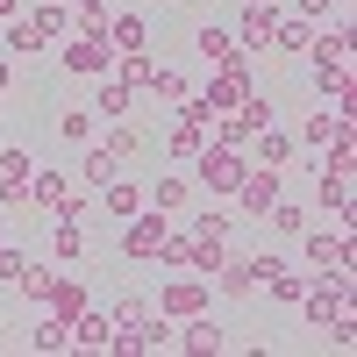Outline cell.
<instances>
[{
  "instance_id": "cell-1",
  "label": "cell",
  "mask_w": 357,
  "mask_h": 357,
  "mask_svg": "<svg viewBox=\"0 0 357 357\" xmlns=\"http://www.w3.org/2000/svg\"><path fill=\"white\" fill-rule=\"evenodd\" d=\"M243 172H250V158L236 151V143H200V158H193V186H207L215 200H229L236 186H243Z\"/></svg>"
},
{
  "instance_id": "cell-2",
  "label": "cell",
  "mask_w": 357,
  "mask_h": 357,
  "mask_svg": "<svg viewBox=\"0 0 357 357\" xmlns=\"http://www.w3.org/2000/svg\"><path fill=\"white\" fill-rule=\"evenodd\" d=\"M57 72H65V79H100V72H114V43H107V29H72L65 50H57Z\"/></svg>"
},
{
  "instance_id": "cell-3",
  "label": "cell",
  "mask_w": 357,
  "mask_h": 357,
  "mask_svg": "<svg viewBox=\"0 0 357 357\" xmlns=\"http://www.w3.org/2000/svg\"><path fill=\"white\" fill-rule=\"evenodd\" d=\"M279 193H286V172L250 165V172H243V186H236V222H264V207H272Z\"/></svg>"
},
{
  "instance_id": "cell-4",
  "label": "cell",
  "mask_w": 357,
  "mask_h": 357,
  "mask_svg": "<svg viewBox=\"0 0 357 357\" xmlns=\"http://www.w3.org/2000/svg\"><path fill=\"white\" fill-rule=\"evenodd\" d=\"M165 229H172V215H158V207H136L129 229H122V257H129V264H158Z\"/></svg>"
},
{
  "instance_id": "cell-5",
  "label": "cell",
  "mask_w": 357,
  "mask_h": 357,
  "mask_svg": "<svg viewBox=\"0 0 357 357\" xmlns=\"http://www.w3.org/2000/svg\"><path fill=\"white\" fill-rule=\"evenodd\" d=\"M301 257L314 272H350V229H301Z\"/></svg>"
},
{
  "instance_id": "cell-6",
  "label": "cell",
  "mask_w": 357,
  "mask_h": 357,
  "mask_svg": "<svg viewBox=\"0 0 357 357\" xmlns=\"http://www.w3.org/2000/svg\"><path fill=\"white\" fill-rule=\"evenodd\" d=\"M207 301H215V286H207L200 272H193V279H165V286H158V314H165V321H186V314H200Z\"/></svg>"
},
{
  "instance_id": "cell-7",
  "label": "cell",
  "mask_w": 357,
  "mask_h": 357,
  "mask_svg": "<svg viewBox=\"0 0 357 357\" xmlns=\"http://www.w3.org/2000/svg\"><path fill=\"white\" fill-rule=\"evenodd\" d=\"M314 207H321L336 229H350V222H357V207H350V172L321 165V172H314Z\"/></svg>"
},
{
  "instance_id": "cell-8",
  "label": "cell",
  "mask_w": 357,
  "mask_h": 357,
  "mask_svg": "<svg viewBox=\"0 0 357 357\" xmlns=\"http://www.w3.org/2000/svg\"><path fill=\"white\" fill-rule=\"evenodd\" d=\"M186 200H193V178L186 172H158L151 186H143V207H158V215H186Z\"/></svg>"
},
{
  "instance_id": "cell-9",
  "label": "cell",
  "mask_w": 357,
  "mask_h": 357,
  "mask_svg": "<svg viewBox=\"0 0 357 357\" xmlns=\"http://www.w3.org/2000/svg\"><path fill=\"white\" fill-rule=\"evenodd\" d=\"M272 29H279V0H272V8L243 0V15H236V43H243V50H272Z\"/></svg>"
},
{
  "instance_id": "cell-10",
  "label": "cell",
  "mask_w": 357,
  "mask_h": 357,
  "mask_svg": "<svg viewBox=\"0 0 357 357\" xmlns=\"http://www.w3.org/2000/svg\"><path fill=\"white\" fill-rule=\"evenodd\" d=\"M136 114V86H122L114 72H100V93H93V122H129Z\"/></svg>"
},
{
  "instance_id": "cell-11",
  "label": "cell",
  "mask_w": 357,
  "mask_h": 357,
  "mask_svg": "<svg viewBox=\"0 0 357 357\" xmlns=\"http://www.w3.org/2000/svg\"><path fill=\"white\" fill-rule=\"evenodd\" d=\"M172 343L178 350H229V329L200 307V314H186V329H172Z\"/></svg>"
},
{
  "instance_id": "cell-12",
  "label": "cell",
  "mask_w": 357,
  "mask_h": 357,
  "mask_svg": "<svg viewBox=\"0 0 357 357\" xmlns=\"http://www.w3.org/2000/svg\"><path fill=\"white\" fill-rule=\"evenodd\" d=\"M72 343L79 350H114V314L107 307H79L72 314Z\"/></svg>"
},
{
  "instance_id": "cell-13",
  "label": "cell",
  "mask_w": 357,
  "mask_h": 357,
  "mask_svg": "<svg viewBox=\"0 0 357 357\" xmlns=\"http://www.w3.org/2000/svg\"><path fill=\"white\" fill-rule=\"evenodd\" d=\"M193 50L207 57V65H236V57H243L236 29H222V22H200V29H193Z\"/></svg>"
},
{
  "instance_id": "cell-14",
  "label": "cell",
  "mask_w": 357,
  "mask_h": 357,
  "mask_svg": "<svg viewBox=\"0 0 357 357\" xmlns=\"http://www.w3.org/2000/svg\"><path fill=\"white\" fill-rule=\"evenodd\" d=\"M114 172H122V158H114L107 143H79V186H86V193H100Z\"/></svg>"
},
{
  "instance_id": "cell-15",
  "label": "cell",
  "mask_w": 357,
  "mask_h": 357,
  "mask_svg": "<svg viewBox=\"0 0 357 357\" xmlns=\"http://www.w3.org/2000/svg\"><path fill=\"white\" fill-rule=\"evenodd\" d=\"M293 151H301V143H293L286 129H272V122H264V129L250 136V165H272V172H286V165H293Z\"/></svg>"
},
{
  "instance_id": "cell-16",
  "label": "cell",
  "mask_w": 357,
  "mask_h": 357,
  "mask_svg": "<svg viewBox=\"0 0 357 357\" xmlns=\"http://www.w3.org/2000/svg\"><path fill=\"white\" fill-rule=\"evenodd\" d=\"M93 200H100V215H114V222H129L136 207H143V186H136V178H122V172H114L107 186L93 193Z\"/></svg>"
},
{
  "instance_id": "cell-17",
  "label": "cell",
  "mask_w": 357,
  "mask_h": 357,
  "mask_svg": "<svg viewBox=\"0 0 357 357\" xmlns=\"http://www.w3.org/2000/svg\"><path fill=\"white\" fill-rule=\"evenodd\" d=\"M22 15H29V29H36L43 43L72 36V8H65V0H36V8H22Z\"/></svg>"
},
{
  "instance_id": "cell-18",
  "label": "cell",
  "mask_w": 357,
  "mask_h": 357,
  "mask_svg": "<svg viewBox=\"0 0 357 357\" xmlns=\"http://www.w3.org/2000/svg\"><path fill=\"white\" fill-rule=\"evenodd\" d=\"M65 193H72V178L57 172V165H43V172H29V207H36V215H50V207L65 200Z\"/></svg>"
},
{
  "instance_id": "cell-19",
  "label": "cell",
  "mask_w": 357,
  "mask_h": 357,
  "mask_svg": "<svg viewBox=\"0 0 357 357\" xmlns=\"http://www.w3.org/2000/svg\"><path fill=\"white\" fill-rule=\"evenodd\" d=\"M200 143H207V129H200V122H186V114H178V122L165 129V158L193 165V158H200Z\"/></svg>"
},
{
  "instance_id": "cell-20",
  "label": "cell",
  "mask_w": 357,
  "mask_h": 357,
  "mask_svg": "<svg viewBox=\"0 0 357 357\" xmlns=\"http://www.w3.org/2000/svg\"><path fill=\"white\" fill-rule=\"evenodd\" d=\"M107 43L114 50H151V22L143 15H107Z\"/></svg>"
},
{
  "instance_id": "cell-21",
  "label": "cell",
  "mask_w": 357,
  "mask_h": 357,
  "mask_svg": "<svg viewBox=\"0 0 357 357\" xmlns=\"http://www.w3.org/2000/svg\"><path fill=\"white\" fill-rule=\"evenodd\" d=\"M307 222H314V215H307V207H301V200H286V193H279L272 207H264V229H272V236H301Z\"/></svg>"
},
{
  "instance_id": "cell-22",
  "label": "cell",
  "mask_w": 357,
  "mask_h": 357,
  "mask_svg": "<svg viewBox=\"0 0 357 357\" xmlns=\"http://www.w3.org/2000/svg\"><path fill=\"white\" fill-rule=\"evenodd\" d=\"M215 293H222V301H250V293H257V279L243 272V257H236V250L222 257V272H215Z\"/></svg>"
},
{
  "instance_id": "cell-23",
  "label": "cell",
  "mask_w": 357,
  "mask_h": 357,
  "mask_svg": "<svg viewBox=\"0 0 357 357\" xmlns=\"http://www.w3.org/2000/svg\"><path fill=\"white\" fill-rule=\"evenodd\" d=\"M236 229H243V222H236L229 207H200V215H193V236H200V243H229Z\"/></svg>"
},
{
  "instance_id": "cell-24",
  "label": "cell",
  "mask_w": 357,
  "mask_h": 357,
  "mask_svg": "<svg viewBox=\"0 0 357 357\" xmlns=\"http://www.w3.org/2000/svg\"><path fill=\"white\" fill-rule=\"evenodd\" d=\"M343 122H350V114H336V107H314L307 122H301V136H293V143H307V151H321V143H329V136H336Z\"/></svg>"
},
{
  "instance_id": "cell-25",
  "label": "cell",
  "mask_w": 357,
  "mask_h": 357,
  "mask_svg": "<svg viewBox=\"0 0 357 357\" xmlns=\"http://www.w3.org/2000/svg\"><path fill=\"white\" fill-rule=\"evenodd\" d=\"M57 136H65L72 151H79V143H93V107H79V100L57 107Z\"/></svg>"
},
{
  "instance_id": "cell-26",
  "label": "cell",
  "mask_w": 357,
  "mask_h": 357,
  "mask_svg": "<svg viewBox=\"0 0 357 357\" xmlns=\"http://www.w3.org/2000/svg\"><path fill=\"white\" fill-rule=\"evenodd\" d=\"M158 264H172V272H193V229H165Z\"/></svg>"
},
{
  "instance_id": "cell-27",
  "label": "cell",
  "mask_w": 357,
  "mask_h": 357,
  "mask_svg": "<svg viewBox=\"0 0 357 357\" xmlns=\"http://www.w3.org/2000/svg\"><path fill=\"white\" fill-rule=\"evenodd\" d=\"M65 343H72V321L43 307V321H36V329H29V350H65Z\"/></svg>"
},
{
  "instance_id": "cell-28",
  "label": "cell",
  "mask_w": 357,
  "mask_h": 357,
  "mask_svg": "<svg viewBox=\"0 0 357 357\" xmlns=\"http://www.w3.org/2000/svg\"><path fill=\"white\" fill-rule=\"evenodd\" d=\"M272 43H279V57H307L314 22H301V15H293V22H279V29H272Z\"/></svg>"
},
{
  "instance_id": "cell-29",
  "label": "cell",
  "mask_w": 357,
  "mask_h": 357,
  "mask_svg": "<svg viewBox=\"0 0 357 357\" xmlns=\"http://www.w3.org/2000/svg\"><path fill=\"white\" fill-rule=\"evenodd\" d=\"M50 257H57V264H79V257H86V229H79V222H57V229H50Z\"/></svg>"
},
{
  "instance_id": "cell-30",
  "label": "cell",
  "mask_w": 357,
  "mask_h": 357,
  "mask_svg": "<svg viewBox=\"0 0 357 357\" xmlns=\"http://www.w3.org/2000/svg\"><path fill=\"white\" fill-rule=\"evenodd\" d=\"M43 307H50V314H65V321H72V314L86 307V286H79V279H50V293H43Z\"/></svg>"
},
{
  "instance_id": "cell-31",
  "label": "cell",
  "mask_w": 357,
  "mask_h": 357,
  "mask_svg": "<svg viewBox=\"0 0 357 357\" xmlns=\"http://www.w3.org/2000/svg\"><path fill=\"white\" fill-rule=\"evenodd\" d=\"M107 151L129 165V158H143V151H151V136H143L136 122H114V129H107Z\"/></svg>"
},
{
  "instance_id": "cell-32",
  "label": "cell",
  "mask_w": 357,
  "mask_h": 357,
  "mask_svg": "<svg viewBox=\"0 0 357 357\" xmlns=\"http://www.w3.org/2000/svg\"><path fill=\"white\" fill-rule=\"evenodd\" d=\"M143 93H151V100H172V107H178V100L193 93V86H186V72H172V65H158V72H151V86H143Z\"/></svg>"
},
{
  "instance_id": "cell-33",
  "label": "cell",
  "mask_w": 357,
  "mask_h": 357,
  "mask_svg": "<svg viewBox=\"0 0 357 357\" xmlns=\"http://www.w3.org/2000/svg\"><path fill=\"white\" fill-rule=\"evenodd\" d=\"M0 50H15V57H43V36L29 29V15H15V22H8V43H0Z\"/></svg>"
},
{
  "instance_id": "cell-34",
  "label": "cell",
  "mask_w": 357,
  "mask_h": 357,
  "mask_svg": "<svg viewBox=\"0 0 357 357\" xmlns=\"http://www.w3.org/2000/svg\"><path fill=\"white\" fill-rule=\"evenodd\" d=\"M243 272H250V279H257V286H272V279H279V272H293V264H286V257H279V250H257V257H243Z\"/></svg>"
},
{
  "instance_id": "cell-35",
  "label": "cell",
  "mask_w": 357,
  "mask_h": 357,
  "mask_svg": "<svg viewBox=\"0 0 357 357\" xmlns=\"http://www.w3.org/2000/svg\"><path fill=\"white\" fill-rule=\"evenodd\" d=\"M107 314H114V329H136V321L151 314V301H143V293H129V301H114Z\"/></svg>"
},
{
  "instance_id": "cell-36",
  "label": "cell",
  "mask_w": 357,
  "mask_h": 357,
  "mask_svg": "<svg viewBox=\"0 0 357 357\" xmlns=\"http://www.w3.org/2000/svg\"><path fill=\"white\" fill-rule=\"evenodd\" d=\"M29 172H36V158H29L22 143H8V151H0V178H29Z\"/></svg>"
},
{
  "instance_id": "cell-37",
  "label": "cell",
  "mask_w": 357,
  "mask_h": 357,
  "mask_svg": "<svg viewBox=\"0 0 357 357\" xmlns=\"http://www.w3.org/2000/svg\"><path fill=\"white\" fill-rule=\"evenodd\" d=\"M22 264H29V250H8V243H0V286H15Z\"/></svg>"
},
{
  "instance_id": "cell-38",
  "label": "cell",
  "mask_w": 357,
  "mask_h": 357,
  "mask_svg": "<svg viewBox=\"0 0 357 357\" xmlns=\"http://www.w3.org/2000/svg\"><path fill=\"white\" fill-rule=\"evenodd\" d=\"M0 207H29V178H0Z\"/></svg>"
},
{
  "instance_id": "cell-39",
  "label": "cell",
  "mask_w": 357,
  "mask_h": 357,
  "mask_svg": "<svg viewBox=\"0 0 357 357\" xmlns=\"http://www.w3.org/2000/svg\"><path fill=\"white\" fill-rule=\"evenodd\" d=\"M329 8H336V0H293V15H301V22H329Z\"/></svg>"
},
{
  "instance_id": "cell-40",
  "label": "cell",
  "mask_w": 357,
  "mask_h": 357,
  "mask_svg": "<svg viewBox=\"0 0 357 357\" xmlns=\"http://www.w3.org/2000/svg\"><path fill=\"white\" fill-rule=\"evenodd\" d=\"M8 86H15V65H8V57H0V93H8Z\"/></svg>"
},
{
  "instance_id": "cell-41",
  "label": "cell",
  "mask_w": 357,
  "mask_h": 357,
  "mask_svg": "<svg viewBox=\"0 0 357 357\" xmlns=\"http://www.w3.org/2000/svg\"><path fill=\"white\" fill-rule=\"evenodd\" d=\"M22 15V0H0V22H15Z\"/></svg>"
}]
</instances>
